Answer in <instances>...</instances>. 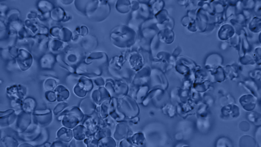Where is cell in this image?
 <instances>
[{
  "label": "cell",
  "instance_id": "1",
  "mask_svg": "<svg viewBox=\"0 0 261 147\" xmlns=\"http://www.w3.org/2000/svg\"><path fill=\"white\" fill-rule=\"evenodd\" d=\"M84 115L78 106H73L68 108L66 114L61 120L63 126L71 129L81 122Z\"/></svg>",
  "mask_w": 261,
  "mask_h": 147
},
{
  "label": "cell",
  "instance_id": "2",
  "mask_svg": "<svg viewBox=\"0 0 261 147\" xmlns=\"http://www.w3.org/2000/svg\"><path fill=\"white\" fill-rule=\"evenodd\" d=\"M33 122L32 113L25 112L22 110L18 114L16 121V127L18 133L24 131Z\"/></svg>",
  "mask_w": 261,
  "mask_h": 147
},
{
  "label": "cell",
  "instance_id": "3",
  "mask_svg": "<svg viewBox=\"0 0 261 147\" xmlns=\"http://www.w3.org/2000/svg\"><path fill=\"white\" fill-rule=\"evenodd\" d=\"M41 127L34 122H32L24 132H18V138L24 142H30L34 140L40 133Z\"/></svg>",
  "mask_w": 261,
  "mask_h": 147
},
{
  "label": "cell",
  "instance_id": "4",
  "mask_svg": "<svg viewBox=\"0 0 261 147\" xmlns=\"http://www.w3.org/2000/svg\"><path fill=\"white\" fill-rule=\"evenodd\" d=\"M6 91L8 96L11 100L22 102L25 98L27 91L24 87L18 85L8 87Z\"/></svg>",
  "mask_w": 261,
  "mask_h": 147
},
{
  "label": "cell",
  "instance_id": "5",
  "mask_svg": "<svg viewBox=\"0 0 261 147\" xmlns=\"http://www.w3.org/2000/svg\"><path fill=\"white\" fill-rule=\"evenodd\" d=\"M18 114L13 109L0 112V126L5 128L12 124L17 119Z\"/></svg>",
  "mask_w": 261,
  "mask_h": 147
},
{
  "label": "cell",
  "instance_id": "6",
  "mask_svg": "<svg viewBox=\"0 0 261 147\" xmlns=\"http://www.w3.org/2000/svg\"><path fill=\"white\" fill-rule=\"evenodd\" d=\"M97 106L91 98L86 97L81 101L78 106L84 115L90 116L95 111Z\"/></svg>",
  "mask_w": 261,
  "mask_h": 147
},
{
  "label": "cell",
  "instance_id": "7",
  "mask_svg": "<svg viewBox=\"0 0 261 147\" xmlns=\"http://www.w3.org/2000/svg\"><path fill=\"white\" fill-rule=\"evenodd\" d=\"M81 122L86 128V138L94 135L99 128L94 122L91 115H84Z\"/></svg>",
  "mask_w": 261,
  "mask_h": 147
},
{
  "label": "cell",
  "instance_id": "8",
  "mask_svg": "<svg viewBox=\"0 0 261 147\" xmlns=\"http://www.w3.org/2000/svg\"><path fill=\"white\" fill-rule=\"evenodd\" d=\"M53 111L49 113L40 115H33V122L43 127L49 125L53 119Z\"/></svg>",
  "mask_w": 261,
  "mask_h": 147
},
{
  "label": "cell",
  "instance_id": "9",
  "mask_svg": "<svg viewBox=\"0 0 261 147\" xmlns=\"http://www.w3.org/2000/svg\"><path fill=\"white\" fill-rule=\"evenodd\" d=\"M56 136L57 139L69 143L73 138L72 129L62 126L57 131Z\"/></svg>",
  "mask_w": 261,
  "mask_h": 147
},
{
  "label": "cell",
  "instance_id": "10",
  "mask_svg": "<svg viewBox=\"0 0 261 147\" xmlns=\"http://www.w3.org/2000/svg\"><path fill=\"white\" fill-rule=\"evenodd\" d=\"M49 138V134L47 129L45 128H42L37 137L29 143L34 147L43 146L44 144L47 142Z\"/></svg>",
  "mask_w": 261,
  "mask_h": 147
},
{
  "label": "cell",
  "instance_id": "11",
  "mask_svg": "<svg viewBox=\"0 0 261 147\" xmlns=\"http://www.w3.org/2000/svg\"><path fill=\"white\" fill-rule=\"evenodd\" d=\"M37 102L34 98L28 97L23 100L21 105L22 110L25 112L32 113L36 109Z\"/></svg>",
  "mask_w": 261,
  "mask_h": 147
},
{
  "label": "cell",
  "instance_id": "12",
  "mask_svg": "<svg viewBox=\"0 0 261 147\" xmlns=\"http://www.w3.org/2000/svg\"><path fill=\"white\" fill-rule=\"evenodd\" d=\"M19 145L17 138L13 136L7 135L1 137V147H18Z\"/></svg>",
  "mask_w": 261,
  "mask_h": 147
},
{
  "label": "cell",
  "instance_id": "13",
  "mask_svg": "<svg viewBox=\"0 0 261 147\" xmlns=\"http://www.w3.org/2000/svg\"><path fill=\"white\" fill-rule=\"evenodd\" d=\"M73 138L78 140H83L86 138V128L82 124H78L72 129Z\"/></svg>",
  "mask_w": 261,
  "mask_h": 147
},
{
  "label": "cell",
  "instance_id": "14",
  "mask_svg": "<svg viewBox=\"0 0 261 147\" xmlns=\"http://www.w3.org/2000/svg\"><path fill=\"white\" fill-rule=\"evenodd\" d=\"M57 96V100L59 102H63L69 97V91L62 85H58L54 89Z\"/></svg>",
  "mask_w": 261,
  "mask_h": 147
},
{
  "label": "cell",
  "instance_id": "15",
  "mask_svg": "<svg viewBox=\"0 0 261 147\" xmlns=\"http://www.w3.org/2000/svg\"><path fill=\"white\" fill-rule=\"evenodd\" d=\"M68 106V104L65 102H59L54 107L53 112L55 115H57L63 111Z\"/></svg>",
  "mask_w": 261,
  "mask_h": 147
},
{
  "label": "cell",
  "instance_id": "16",
  "mask_svg": "<svg viewBox=\"0 0 261 147\" xmlns=\"http://www.w3.org/2000/svg\"><path fill=\"white\" fill-rule=\"evenodd\" d=\"M83 141L86 147H98V140L94 135L86 138Z\"/></svg>",
  "mask_w": 261,
  "mask_h": 147
},
{
  "label": "cell",
  "instance_id": "17",
  "mask_svg": "<svg viewBox=\"0 0 261 147\" xmlns=\"http://www.w3.org/2000/svg\"><path fill=\"white\" fill-rule=\"evenodd\" d=\"M43 86L46 91H52L56 88V83L54 79L49 78L45 81Z\"/></svg>",
  "mask_w": 261,
  "mask_h": 147
},
{
  "label": "cell",
  "instance_id": "18",
  "mask_svg": "<svg viewBox=\"0 0 261 147\" xmlns=\"http://www.w3.org/2000/svg\"><path fill=\"white\" fill-rule=\"evenodd\" d=\"M216 145L217 146H231L232 144L230 140L226 138L223 137L218 139Z\"/></svg>",
  "mask_w": 261,
  "mask_h": 147
},
{
  "label": "cell",
  "instance_id": "19",
  "mask_svg": "<svg viewBox=\"0 0 261 147\" xmlns=\"http://www.w3.org/2000/svg\"><path fill=\"white\" fill-rule=\"evenodd\" d=\"M45 97L46 100L49 102H54L57 100V96L55 92L53 91H46Z\"/></svg>",
  "mask_w": 261,
  "mask_h": 147
},
{
  "label": "cell",
  "instance_id": "20",
  "mask_svg": "<svg viewBox=\"0 0 261 147\" xmlns=\"http://www.w3.org/2000/svg\"><path fill=\"white\" fill-rule=\"evenodd\" d=\"M74 93L77 96L83 97L86 95L87 92L80 85L75 87L73 89Z\"/></svg>",
  "mask_w": 261,
  "mask_h": 147
},
{
  "label": "cell",
  "instance_id": "21",
  "mask_svg": "<svg viewBox=\"0 0 261 147\" xmlns=\"http://www.w3.org/2000/svg\"><path fill=\"white\" fill-rule=\"evenodd\" d=\"M68 147H86L83 140H77L73 138L69 143Z\"/></svg>",
  "mask_w": 261,
  "mask_h": 147
},
{
  "label": "cell",
  "instance_id": "22",
  "mask_svg": "<svg viewBox=\"0 0 261 147\" xmlns=\"http://www.w3.org/2000/svg\"><path fill=\"white\" fill-rule=\"evenodd\" d=\"M69 143L64 142L57 139L51 143L50 147H68Z\"/></svg>",
  "mask_w": 261,
  "mask_h": 147
},
{
  "label": "cell",
  "instance_id": "23",
  "mask_svg": "<svg viewBox=\"0 0 261 147\" xmlns=\"http://www.w3.org/2000/svg\"><path fill=\"white\" fill-rule=\"evenodd\" d=\"M52 111L49 108H47L43 109H35L32 113L33 115H40L47 114Z\"/></svg>",
  "mask_w": 261,
  "mask_h": 147
},
{
  "label": "cell",
  "instance_id": "24",
  "mask_svg": "<svg viewBox=\"0 0 261 147\" xmlns=\"http://www.w3.org/2000/svg\"><path fill=\"white\" fill-rule=\"evenodd\" d=\"M18 147H34L33 145L29 142L24 143H21L19 145Z\"/></svg>",
  "mask_w": 261,
  "mask_h": 147
},
{
  "label": "cell",
  "instance_id": "25",
  "mask_svg": "<svg viewBox=\"0 0 261 147\" xmlns=\"http://www.w3.org/2000/svg\"><path fill=\"white\" fill-rule=\"evenodd\" d=\"M51 143L48 142L45 143L43 145L45 147H50Z\"/></svg>",
  "mask_w": 261,
  "mask_h": 147
}]
</instances>
